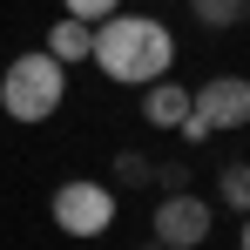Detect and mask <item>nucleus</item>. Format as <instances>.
I'll return each mask as SVG.
<instances>
[{
  "label": "nucleus",
  "instance_id": "nucleus-1",
  "mask_svg": "<svg viewBox=\"0 0 250 250\" xmlns=\"http://www.w3.org/2000/svg\"><path fill=\"white\" fill-rule=\"evenodd\" d=\"M88 54H95V68H102L108 82L142 88V82H156V75H169L176 34H169L163 21H149V14H122V7H115V14H102Z\"/></svg>",
  "mask_w": 250,
  "mask_h": 250
},
{
  "label": "nucleus",
  "instance_id": "nucleus-2",
  "mask_svg": "<svg viewBox=\"0 0 250 250\" xmlns=\"http://www.w3.org/2000/svg\"><path fill=\"white\" fill-rule=\"evenodd\" d=\"M61 95H68V68L54 61V54H14L7 61V75H0V108L14 115V122H47L54 108H61Z\"/></svg>",
  "mask_w": 250,
  "mask_h": 250
},
{
  "label": "nucleus",
  "instance_id": "nucleus-3",
  "mask_svg": "<svg viewBox=\"0 0 250 250\" xmlns=\"http://www.w3.org/2000/svg\"><path fill=\"white\" fill-rule=\"evenodd\" d=\"M54 223H61L68 237H102V230L115 223V189H108V183H88V176L61 183V189H54Z\"/></svg>",
  "mask_w": 250,
  "mask_h": 250
},
{
  "label": "nucleus",
  "instance_id": "nucleus-4",
  "mask_svg": "<svg viewBox=\"0 0 250 250\" xmlns=\"http://www.w3.org/2000/svg\"><path fill=\"white\" fill-rule=\"evenodd\" d=\"M149 237L163 250H196L209 237V203L196 189H169L163 203H156V223H149Z\"/></svg>",
  "mask_w": 250,
  "mask_h": 250
},
{
  "label": "nucleus",
  "instance_id": "nucleus-5",
  "mask_svg": "<svg viewBox=\"0 0 250 250\" xmlns=\"http://www.w3.org/2000/svg\"><path fill=\"white\" fill-rule=\"evenodd\" d=\"M189 102L209 128H250V75H209Z\"/></svg>",
  "mask_w": 250,
  "mask_h": 250
},
{
  "label": "nucleus",
  "instance_id": "nucleus-6",
  "mask_svg": "<svg viewBox=\"0 0 250 250\" xmlns=\"http://www.w3.org/2000/svg\"><path fill=\"white\" fill-rule=\"evenodd\" d=\"M142 115H149L156 128H183V115H189V88L169 82V75H156L149 95H142Z\"/></svg>",
  "mask_w": 250,
  "mask_h": 250
},
{
  "label": "nucleus",
  "instance_id": "nucleus-7",
  "mask_svg": "<svg viewBox=\"0 0 250 250\" xmlns=\"http://www.w3.org/2000/svg\"><path fill=\"white\" fill-rule=\"evenodd\" d=\"M88 41H95V21H75V14L47 27V54H54L61 68H68V61H82V54H88Z\"/></svg>",
  "mask_w": 250,
  "mask_h": 250
},
{
  "label": "nucleus",
  "instance_id": "nucleus-8",
  "mask_svg": "<svg viewBox=\"0 0 250 250\" xmlns=\"http://www.w3.org/2000/svg\"><path fill=\"white\" fill-rule=\"evenodd\" d=\"M189 7H196L203 27H237V21L250 14V0H189Z\"/></svg>",
  "mask_w": 250,
  "mask_h": 250
},
{
  "label": "nucleus",
  "instance_id": "nucleus-9",
  "mask_svg": "<svg viewBox=\"0 0 250 250\" xmlns=\"http://www.w3.org/2000/svg\"><path fill=\"white\" fill-rule=\"evenodd\" d=\"M216 196L230 209H250V163H230L223 176H216Z\"/></svg>",
  "mask_w": 250,
  "mask_h": 250
},
{
  "label": "nucleus",
  "instance_id": "nucleus-10",
  "mask_svg": "<svg viewBox=\"0 0 250 250\" xmlns=\"http://www.w3.org/2000/svg\"><path fill=\"white\" fill-rule=\"evenodd\" d=\"M61 7H68L75 21H102V14H115L122 0H61Z\"/></svg>",
  "mask_w": 250,
  "mask_h": 250
},
{
  "label": "nucleus",
  "instance_id": "nucleus-11",
  "mask_svg": "<svg viewBox=\"0 0 250 250\" xmlns=\"http://www.w3.org/2000/svg\"><path fill=\"white\" fill-rule=\"evenodd\" d=\"M115 176H128V183H149V176H156V163H149V156H115Z\"/></svg>",
  "mask_w": 250,
  "mask_h": 250
},
{
  "label": "nucleus",
  "instance_id": "nucleus-12",
  "mask_svg": "<svg viewBox=\"0 0 250 250\" xmlns=\"http://www.w3.org/2000/svg\"><path fill=\"white\" fill-rule=\"evenodd\" d=\"M237 250H250V209H244V237H237Z\"/></svg>",
  "mask_w": 250,
  "mask_h": 250
},
{
  "label": "nucleus",
  "instance_id": "nucleus-13",
  "mask_svg": "<svg viewBox=\"0 0 250 250\" xmlns=\"http://www.w3.org/2000/svg\"><path fill=\"white\" fill-rule=\"evenodd\" d=\"M142 250H163V244H156V237H149V244H142Z\"/></svg>",
  "mask_w": 250,
  "mask_h": 250
}]
</instances>
